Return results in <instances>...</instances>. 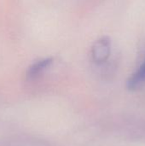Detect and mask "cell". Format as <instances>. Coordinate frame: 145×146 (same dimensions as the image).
Returning a JSON list of instances; mask_svg holds the SVG:
<instances>
[{
	"label": "cell",
	"mask_w": 145,
	"mask_h": 146,
	"mask_svg": "<svg viewBox=\"0 0 145 146\" xmlns=\"http://www.w3.org/2000/svg\"><path fill=\"white\" fill-rule=\"evenodd\" d=\"M110 52H111V41L108 37H103L98 40H97L92 45V49H91L92 60L97 64H102L109 58Z\"/></svg>",
	"instance_id": "1"
},
{
	"label": "cell",
	"mask_w": 145,
	"mask_h": 146,
	"mask_svg": "<svg viewBox=\"0 0 145 146\" xmlns=\"http://www.w3.org/2000/svg\"><path fill=\"white\" fill-rule=\"evenodd\" d=\"M53 63L52 57H46L44 59H40L34 63H32L26 72V77L28 80H34L40 76L47 68L50 67Z\"/></svg>",
	"instance_id": "2"
},
{
	"label": "cell",
	"mask_w": 145,
	"mask_h": 146,
	"mask_svg": "<svg viewBox=\"0 0 145 146\" xmlns=\"http://www.w3.org/2000/svg\"><path fill=\"white\" fill-rule=\"evenodd\" d=\"M145 84V58L138 68L128 79L126 86L131 91H134Z\"/></svg>",
	"instance_id": "3"
}]
</instances>
